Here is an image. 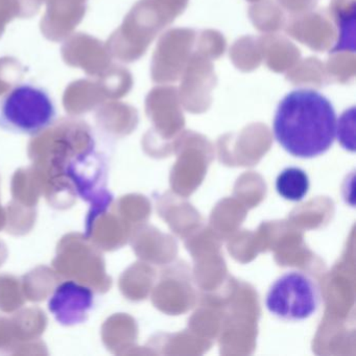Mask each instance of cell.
I'll return each mask as SVG.
<instances>
[{"mask_svg":"<svg viewBox=\"0 0 356 356\" xmlns=\"http://www.w3.org/2000/svg\"><path fill=\"white\" fill-rule=\"evenodd\" d=\"M273 129L275 138L287 153L312 159L332 147L337 115L324 95L312 89H298L279 104Z\"/></svg>","mask_w":356,"mask_h":356,"instance_id":"1","label":"cell"},{"mask_svg":"<svg viewBox=\"0 0 356 356\" xmlns=\"http://www.w3.org/2000/svg\"><path fill=\"white\" fill-rule=\"evenodd\" d=\"M309 178L301 168H287L276 179V191L280 197L291 202H300L309 191Z\"/></svg>","mask_w":356,"mask_h":356,"instance_id":"5","label":"cell"},{"mask_svg":"<svg viewBox=\"0 0 356 356\" xmlns=\"http://www.w3.org/2000/svg\"><path fill=\"white\" fill-rule=\"evenodd\" d=\"M56 107L47 91L30 84L18 85L0 104V127L35 135L49 128Z\"/></svg>","mask_w":356,"mask_h":356,"instance_id":"2","label":"cell"},{"mask_svg":"<svg viewBox=\"0 0 356 356\" xmlns=\"http://www.w3.org/2000/svg\"><path fill=\"white\" fill-rule=\"evenodd\" d=\"M321 291L318 283L306 273L291 270L270 285L266 297L268 312L283 321L306 320L318 312Z\"/></svg>","mask_w":356,"mask_h":356,"instance_id":"3","label":"cell"},{"mask_svg":"<svg viewBox=\"0 0 356 356\" xmlns=\"http://www.w3.org/2000/svg\"><path fill=\"white\" fill-rule=\"evenodd\" d=\"M92 293L74 282L63 283L58 287L49 302V310L62 324L82 322L92 305Z\"/></svg>","mask_w":356,"mask_h":356,"instance_id":"4","label":"cell"}]
</instances>
